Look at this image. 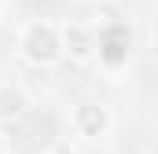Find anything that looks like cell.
<instances>
[{
  "label": "cell",
  "instance_id": "cell-7",
  "mask_svg": "<svg viewBox=\"0 0 158 154\" xmlns=\"http://www.w3.org/2000/svg\"><path fill=\"white\" fill-rule=\"evenodd\" d=\"M151 154H158V140H155V147H151Z\"/></svg>",
  "mask_w": 158,
  "mask_h": 154
},
{
  "label": "cell",
  "instance_id": "cell-6",
  "mask_svg": "<svg viewBox=\"0 0 158 154\" xmlns=\"http://www.w3.org/2000/svg\"><path fill=\"white\" fill-rule=\"evenodd\" d=\"M4 151H7V143H4V136H0V154H4Z\"/></svg>",
  "mask_w": 158,
  "mask_h": 154
},
{
  "label": "cell",
  "instance_id": "cell-4",
  "mask_svg": "<svg viewBox=\"0 0 158 154\" xmlns=\"http://www.w3.org/2000/svg\"><path fill=\"white\" fill-rule=\"evenodd\" d=\"M63 51H70L77 63H85V59L96 51V37H92V30H85L81 22H66V26H63Z\"/></svg>",
  "mask_w": 158,
  "mask_h": 154
},
{
  "label": "cell",
  "instance_id": "cell-9",
  "mask_svg": "<svg viewBox=\"0 0 158 154\" xmlns=\"http://www.w3.org/2000/svg\"><path fill=\"white\" fill-rule=\"evenodd\" d=\"M44 154H48V151H44Z\"/></svg>",
  "mask_w": 158,
  "mask_h": 154
},
{
  "label": "cell",
  "instance_id": "cell-2",
  "mask_svg": "<svg viewBox=\"0 0 158 154\" xmlns=\"http://www.w3.org/2000/svg\"><path fill=\"white\" fill-rule=\"evenodd\" d=\"M129 48H132V33H129V26L118 22V18H110V22L99 30V37H96L99 63L110 66V70H118L121 63H129Z\"/></svg>",
  "mask_w": 158,
  "mask_h": 154
},
{
  "label": "cell",
  "instance_id": "cell-1",
  "mask_svg": "<svg viewBox=\"0 0 158 154\" xmlns=\"http://www.w3.org/2000/svg\"><path fill=\"white\" fill-rule=\"evenodd\" d=\"M19 48H22L26 63H33V66H52V63H59V55H63V33H59L52 22H30V26L22 30Z\"/></svg>",
  "mask_w": 158,
  "mask_h": 154
},
{
  "label": "cell",
  "instance_id": "cell-8",
  "mask_svg": "<svg viewBox=\"0 0 158 154\" xmlns=\"http://www.w3.org/2000/svg\"><path fill=\"white\" fill-rule=\"evenodd\" d=\"M110 4H114V0H110Z\"/></svg>",
  "mask_w": 158,
  "mask_h": 154
},
{
  "label": "cell",
  "instance_id": "cell-5",
  "mask_svg": "<svg viewBox=\"0 0 158 154\" xmlns=\"http://www.w3.org/2000/svg\"><path fill=\"white\" fill-rule=\"evenodd\" d=\"M30 99L19 84H0V121H15V117L26 114Z\"/></svg>",
  "mask_w": 158,
  "mask_h": 154
},
{
  "label": "cell",
  "instance_id": "cell-3",
  "mask_svg": "<svg viewBox=\"0 0 158 154\" xmlns=\"http://www.w3.org/2000/svg\"><path fill=\"white\" fill-rule=\"evenodd\" d=\"M74 132L81 140H103L110 132V110L99 103H81L74 110Z\"/></svg>",
  "mask_w": 158,
  "mask_h": 154
}]
</instances>
